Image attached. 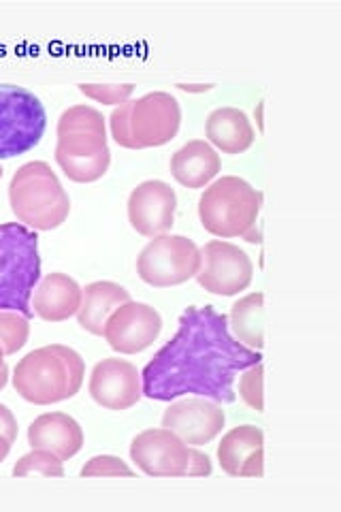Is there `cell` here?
I'll use <instances>...</instances> for the list:
<instances>
[{"label":"cell","instance_id":"obj_6","mask_svg":"<svg viewBox=\"0 0 341 512\" xmlns=\"http://www.w3.org/2000/svg\"><path fill=\"white\" fill-rule=\"evenodd\" d=\"M11 212L32 231H54L71 214L69 192L45 160H30L9 182Z\"/></svg>","mask_w":341,"mask_h":512},{"label":"cell","instance_id":"obj_29","mask_svg":"<svg viewBox=\"0 0 341 512\" xmlns=\"http://www.w3.org/2000/svg\"><path fill=\"white\" fill-rule=\"evenodd\" d=\"M0 436L7 438L11 444L18 440V421H15L9 406L0 404Z\"/></svg>","mask_w":341,"mask_h":512},{"label":"cell","instance_id":"obj_33","mask_svg":"<svg viewBox=\"0 0 341 512\" xmlns=\"http://www.w3.org/2000/svg\"><path fill=\"white\" fill-rule=\"evenodd\" d=\"M256 120H258V128L263 131V103H258V109H256Z\"/></svg>","mask_w":341,"mask_h":512},{"label":"cell","instance_id":"obj_23","mask_svg":"<svg viewBox=\"0 0 341 512\" xmlns=\"http://www.w3.org/2000/svg\"><path fill=\"white\" fill-rule=\"evenodd\" d=\"M30 474L64 476L62 459H58L52 451H45V448H32L28 455H24L13 466V476H30Z\"/></svg>","mask_w":341,"mask_h":512},{"label":"cell","instance_id":"obj_9","mask_svg":"<svg viewBox=\"0 0 341 512\" xmlns=\"http://www.w3.org/2000/svg\"><path fill=\"white\" fill-rule=\"evenodd\" d=\"M201 248L184 235L165 233L150 239L137 259L139 278L154 288L180 286L197 278Z\"/></svg>","mask_w":341,"mask_h":512},{"label":"cell","instance_id":"obj_1","mask_svg":"<svg viewBox=\"0 0 341 512\" xmlns=\"http://www.w3.org/2000/svg\"><path fill=\"white\" fill-rule=\"evenodd\" d=\"M256 363L263 355L233 338L229 316L214 306H188L180 329L143 367V397L171 402L190 393L233 404L237 376Z\"/></svg>","mask_w":341,"mask_h":512},{"label":"cell","instance_id":"obj_22","mask_svg":"<svg viewBox=\"0 0 341 512\" xmlns=\"http://www.w3.org/2000/svg\"><path fill=\"white\" fill-rule=\"evenodd\" d=\"M229 329L237 342L261 352L265 346V295L250 293L235 301L229 314Z\"/></svg>","mask_w":341,"mask_h":512},{"label":"cell","instance_id":"obj_11","mask_svg":"<svg viewBox=\"0 0 341 512\" xmlns=\"http://www.w3.org/2000/svg\"><path fill=\"white\" fill-rule=\"evenodd\" d=\"M162 331L160 312L143 301H126L107 318L103 338L120 355H139L148 350Z\"/></svg>","mask_w":341,"mask_h":512},{"label":"cell","instance_id":"obj_21","mask_svg":"<svg viewBox=\"0 0 341 512\" xmlns=\"http://www.w3.org/2000/svg\"><path fill=\"white\" fill-rule=\"evenodd\" d=\"M131 301V293L118 282L111 280H96L81 288V306L77 312L79 327L92 333L103 335L107 318L111 312L120 308L122 303Z\"/></svg>","mask_w":341,"mask_h":512},{"label":"cell","instance_id":"obj_2","mask_svg":"<svg viewBox=\"0 0 341 512\" xmlns=\"http://www.w3.org/2000/svg\"><path fill=\"white\" fill-rule=\"evenodd\" d=\"M56 163L69 180L92 184L109 171L111 152L107 126L99 109L73 105L62 111L58 120Z\"/></svg>","mask_w":341,"mask_h":512},{"label":"cell","instance_id":"obj_24","mask_svg":"<svg viewBox=\"0 0 341 512\" xmlns=\"http://www.w3.org/2000/svg\"><path fill=\"white\" fill-rule=\"evenodd\" d=\"M30 325L28 318L18 312L0 310V344L5 348V355H15L28 342Z\"/></svg>","mask_w":341,"mask_h":512},{"label":"cell","instance_id":"obj_8","mask_svg":"<svg viewBox=\"0 0 341 512\" xmlns=\"http://www.w3.org/2000/svg\"><path fill=\"white\" fill-rule=\"evenodd\" d=\"M47 114L28 88L0 84V160L30 152L45 135Z\"/></svg>","mask_w":341,"mask_h":512},{"label":"cell","instance_id":"obj_14","mask_svg":"<svg viewBox=\"0 0 341 512\" xmlns=\"http://www.w3.org/2000/svg\"><path fill=\"white\" fill-rule=\"evenodd\" d=\"M88 391L94 402L105 410H128L137 406L143 397L141 372L126 359H103L92 367Z\"/></svg>","mask_w":341,"mask_h":512},{"label":"cell","instance_id":"obj_35","mask_svg":"<svg viewBox=\"0 0 341 512\" xmlns=\"http://www.w3.org/2000/svg\"><path fill=\"white\" fill-rule=\"evenodd\" d=\"M0 178H3V167H0Z\"/></svg>","mask_w":341,"mask_h":512},{"label":"cell","instance_id":"obj_10","mask_svg":"<svg viewBox=\"0 0 341 512\" xmlns=\"http://www.w3.org/2000/svg\"><path fill=\"white\" fill-rule=\"evenodd\" d=\"M254 278V265L246 250L211 239L201 248V269L197 282L207 293L218 297H235L246 291Z\"/></svg>","mask_w":341,"mask_h":512},{"label":"cell","instance_id":"obj_3","mask_svg":"<svg viewBox=\"0 0 341 512\" xmlns=\"http://www.w3.org/2000/svg\"><path fill=\"white\" fill-rule=\"evenodd\" d=\"M86 363L79 352L64 344L30 350L13 367V387L35 406H52L75 397L84 384Z\"/></svg>","mask_w":341,"mask_h":512},{"label":"cell","instance_id":"obj_27","mask_svg":"<svg viewBox=\"0 0 341 512\" xmlns=\"http://www.w3.org/2000/svg\"><path fill=\"white\" fill-rule=\"evenodd\" d=\"M81 476H135V470L116 455H96L81 468Z\"/></svg>","mask_w":341,"mask_h":512},{"label":"cell","instance_id":"obj_5","mask_svg":"<svg viewBox=\"0 0 341 512\" xmlns=\"http://www.w3.org/2000/svg\"><path fill=\"white\" fill-rule=\"evenodd\" d=\"M109 126L113 141L122 148H160L180 133L182 107L169 92H148L113 109Z\"/></svg>","mask_w":341,"mask_h":512},{"label":"cell","instance_id":"obj_7","mask_svg":"<svg viewBox=\"0 0 341 512\" xmlns=\"http://www.w3.org/2000/svg\"><path fill=\"white\" fill-rule=\"evenodd\" d=\"M41 280L39 235L22 222L0 224V310L18 312L26 318L32 312V293Z\"/></svg>","mask_w":341,"mask_h":512},{"label":"cell","instance_id":"obj_30","mask_svg":"<svg viewBox=\"0 0 341 512\" xmlns=\"http://www.w3.org/2000/svg\"><path fill=\"white\" fill-rule=\"evenodd\" d=\"M9 451H11V442H9L7 438L0 436V463H3V461L7 459Z\"/></svg>","mask_w":341,"mask_h":512},{"label":"cell","instance_id":"obj_17","mask_svg":"<svg viewBox=\"0 0 341 512\" xmlns=\"http://www.w3.org/2000/svg\"><path fill=\"white\" fill-rule=\"evenodd\" d=\"M30 448H45L69 461L84 448V429L67 412H45L28 427Z\"/></svg>","mask_w":341,"mask_h":512},{"label":"cell","instance_id":"obj_19","mask_svg":"<svg viewBox=\"0 0 341 512\" xmlns=\"http://www.w3.org/2000/svg\"><path fill=\"white\" fill-rule=\"evenodd\" d=\"M169 169L177 184L199 190L218 178L222 171V158L209 141L192 139L171 156Z\"/></svg>","mask_w":341,"mask_h":512},{"label":"cell","instance_id":"obj_25","mask_svg":"<svg viewBox=\"0 0 341 512\" xmlns=\"http://www.w3.org/2000/svg\"><path fill=\"white\" fill-rule=\"evenodd\" d=\"M239 397L252 410L263 412V363H256L248 370H243L239 376Z\"/></svg>","mask_w":341,"mask_h":512},{"label":"cell","instance_id":"obj_28","mask_svg":"<svg viewBox=\"0 0 341 512\" xmlns=\"http://www.w3.org/2000/svg\"><path fill=\"white\" fill-rule=\"evenodd\" d=\"M211 472H214V466H211L209 455L201 453L199 446H190V459H188L186 476H209Z\"/></svg>","mask_w":341,"mask_h":512},{"label":"cell","instance_id":"obj_15","mask_svg":"<svg viewBox=\"0 0 341 512\" xmlns=\"http://www.w3.org/2000/svg\"><path fill=\"white\" fill-rule=\"evenodd\" d=\"M177 212V195L162 180L141 182L128 197V222L148 239L171 233Z\"/></svg>","mask_w":341,"mask_h":512},{"label":"cell","instance_id":"obj_32","mask_svg":"<svg viewBox=\"0 0 341 512\" xmlns=\"http://www.w3.org/2000/svg\"><path fill=\"white\" fill-rule=\"evenodd\" d=\"M180 88L186 90V92H205V90H209L211 86H186V84H180Z\"/></svg>","mask_w":341,"mask_h":512},{"label":"cell","instance_id":"obj_16","mask_svg":"<svg viewBox=\"0 0 341 512\" xmlns=\"http://www.w3.org/2000/svg\"><path fill=\"white\" fill-rule=\"evenodd\" d=\"M265 434L256 425H239L226 431L218 444V463L235 478H261L265 472Z\"/></svg>","mask_w":341,"mask_h":512},{"label":"cell","instance_id":"obj_13","mask_svg":"<svg viewBox=\"0 0 341 512\" xmlns=\"http://www.w3.org/2000/svg\"><path fill=\"white\" fill-rule=\"evenodd\" d=\"M131 459L148 476H186L190 446L165 427L145 429L131 442Z\"/></svg>","mask_w":341,"mask_h":512},{"label":"cell","instance_id":"obj_12","mask_svg":"<svg viewBox=\"0 0 341 512\" xmlns=\"http://www.w3.org/2000/svg\"><path fill=\"white\" fill-rule=\"evenodd\" d=\"M226 425L222 404L207 397H186L173 402L162 414V427L180 436L188 446L214 442Z\"/></svg>","mask_w":341,"mask_h":512},{"label":"cell","instance_id":"obj_31","mask_svg":"<svg viewBox=\"0 0 341 512\" xmlns=\"http://www.w3.org/2000/svg\"><path fill=\"white\" fill-rule=\"evenodd\" d=\"M7 382H9V367L3 365V367H0V391L7 387Z\"/></svg>","mask_w":341,"mask_h":512},{"label":"cell","instance_id":"obj_4","mask_svg":"<svg viewBox=\"0 0 341 512\" xmlns=\"http://www.w3.org/2000/svg\"><path fill=\"white\" fill-rule=\"evenodd\" d=\"M261 207V190L237 175H222L201 195L199 218L203 229L220 239L241 237L248 244H261V229H258Z\"/></svg>","mask_w":341,"mask_h":512},{"label":"cell","instance_id":"obj_18","mask_svg":"<svg viewBox=\"0 0 341 512\" xmlns=\"http://www.w3.org/2000/svg\"><path fill=\"white\" fill-rule=\"evenodd\" d=\"M30 306L45 323H62V320H69L79 312L81 286L71 276L54 271V274H47L39 280Z\"/></svg>","mask_w":341,"mask_h":512},{"label":"cell","instance_id":"obj_20","mask_svg":"<svg viewBox=\"0 0 341 512\" xmlns=\"http://www.w3.org/2000/svg\"><path fill=\"white\" fill-rule=\"evenodd\" d=\"M207 141L222 154H243L248 152L256 133L248 114L239 107H218L211 111L205 122Z\"/></svg>","mask_w":341,"mask_h":512},{"label":"cell","instance_id":"obj_26","mask_svg":"<svg viewBox=\"0 0 341 512\" xmlns=\"http://www.w3.org/2000/svg\"><path fill=\"white\" fill-rule=\"evenodd\" d=\"M79 92L86 94L88 99L103 103V105H122L131 94L135 92L133 84H124V86H99V84H79Z\"/></svg>","mask_w":341,"mask_h":512},{"label":"cell","instance_id":"obj_34","mask_svg":"<svg viewBox=\"0 0 341 512\" xmlns=\"http://www.w3.org/2000/svg\"><path fill=\"white\" fill-rule=\"evenodd\" d=\"M5 365V348H3V344H0V367Z\"/></svg>","mask_w":341,"mask_h":512}]
</instances>
